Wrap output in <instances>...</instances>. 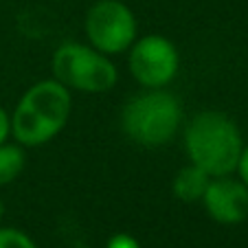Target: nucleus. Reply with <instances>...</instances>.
Returning a JSON list of instances; mask_svg holds the SVG:
<instances>
[{"label": "nucleus", "instance_id": "nucleus-12", "mask_svg": "<svg viewBox=\"0 0 248 248\" xmlns=\"http://www.w3.org/2000/svg\"><path fill=\"white\" fill-rule=\"evenodd\" d=\"M237 167H239V173H242L244 183L248 185V147H246V150H242V156H239Z\"/></svg>", "mask_w": 248, "mask_h": 248}, {"label": "nucleus", "instance_id": "nucleus-2", "mask_svg": "<svg viewBox=\"0 0 248 248\" xmlns=\"http://www.w3.org/2000/svg\"><path fill=\"white\" fill-rule=\"evenodd\" d=\"M70 112V94L60 81L33 86L16 108L11 130L24 145H40L64 127Z\"/></svg>", "mask_w": 248, "mask_h": 248}, {"label": "nucleus", "instance_id": "nucleus-13", "mask_svg": "<svg viewBox=\"0 0 248 248\" xmlns=\"http://www.w3.org/2000/svg\"><path fill=\"white\" fill-rule=\"evenodd\" d=\"M9 127H11L9 119H7V114L2 112V108H0V145H2V143H5L7 134H9Z\"/></svg>", "mask_w": 248, "mask_h": 248}, {"label": "nucleus", "instance_id": "nucleus-3", "mask_svg": "<svg viewBox=\"0 0 248 248\" xmlns=\"http://www.w3.org/2000/svg\"><path fill=\"white\" fill-rule=\"evenodd\" d=\"M180 108L167 93H147L132 99L123 110V130L132 140L145 147L163 145L176 134Z\"/></svg>", "mask_w": 248, "mask_h": 248}, {"label": "nucleus", "instance_id": "nucleus-1", "mask_svg": "<svg viewBox=\"0 0 248 248\" xmlns=\"http://www.w3.org/2000/svg\"><path fill=\"white\" fill-rule=\"evenodd\" d=\"M187 152L193 165L209 176H229L242 156V136L229 117L202 112L187 130Z\"/></svg>", "mask_w": 248, "mask_h": 248}, {"label": "nucleus", "instance_id": "nucleus-8", "mask_svg": "<svg viewBox=\"0 0 248 248\" xmlns=\"http://www.w3.org/2000/svg\"><path fill=\"white\" fill-rule=\"evenodd\" d=\"M209 173L202 171L200 167L191 165V167H185L183 171L176 176L173 180V193L176 198L185 202H193V200H200L204 196L206 187H209Z\"/></svg>", "mask_w": 248, "mask_h": 248}, {"label": "nucleus", "instance_id": "nucleus-7", "mask_svg": "<svg viewBox=\"0 0 248 248\" xmlns=\"http://www.w3.org/2000/svg\"><path fill=\"white\" fill-rule=\"evenodd\" d=\"M204 204L211 217L222 224H237L248 216V189L231 178L209 183L204 191Z\"/></svg>", "mask_w": 248, "mask_h": 248}, {"label": "nucleus", "instance_id": "nucleus-14", "mask_svg": "<svg viewBox=\"0 0 248 248\" xmlns=\"http://www.w3.org/2000/svg\"><path fill=\"white\" fill-rule=\"evenodd\" d=\"M0 217H2V202H0Z\"/></svg>", "mask_w": 248, "mask_h": 248}, {"label": "nucleus", "instance_id": "nucleus-10", "mask_svg": "<svg viewBox=\"0 0 248 248\" xmlns=\"http://www.w3.org/2000/svg\"><path fill=\"white\" fill-rule=\"evenodd\" d=\"M0 248H35L33 242L24 233L14 229H2L0 231Z\"/></svg>", "mask_w": 248, "mask_h": 248}, {"label": "nucleus", "instance_id": "nucleus-5", "mask_svg": "<svg viewBox=\"0 0 248 248\" xmlns=\"http://www.w3.org/2000/svg\"><path fill=\"white\" fill-rule=\"evenodd\" d=\"M88 38L101 53H121L134 40L136 22L132 11L119 0H101L86 18Z\"/></svg>", "mask_w": 248, "mask_h": 248}, {"label": "nucleus", "instance_id": "nucleus-4", "mask_svg": "<svg viewBox=\"0 0 248 248\" xmlns=\"http://www.w3.org/2000/svg\"><path fill=\"white\" fill-rule=\"evenodd\" d=\"M53 73L62 86L86 93H106L117 81V70L108 60L81 44H64L53 57Z\"/></svg>", "mask_w": 248, "mask_h": 248}, {"label": "nucleus", "instance_id": "nucleus-11", "mask_svg": "<svg viewBox=\"0 0 248 248\" xmlns=\"http://www.w3.org/2000/svg\"><path fill=\"white\" fill-rule=\"evenodd\" d=\"M108 248H139V244H136L130 235H114V237L110 239Z\"/></svg>", "mask_w": 248, "mask_h": 248}, {"label": "nucleus", "instance_id": "nucleus-6", "mask_svg": "<svg viewBox=\"0 0 248 248\" xmlns=\"http://www.w3.org/2000/svg\"><path fill=\"white\" fill-rule=\"evenodd\" d=\"M130 68L143 86L160 88L176 75L178 53L169 40L160 38V35H147L132 51Z\"/></svg>", "mask_w": 248, "mask_h": 248}, {"label": "nucleus", "instance_id": "nucleus-9", "mask_svg": "<svg viewBox=\"0 0 248 248\" xmlns=\"http://www.w3.org/2000/svg\"><path fill=\"white\" fill-rule=\"evenodd\" d=\"M24 154L16 145H0V185H7L22 171Z\"/></svg>", "mask_w": 248, "mask_h": 248}]
</instances>
